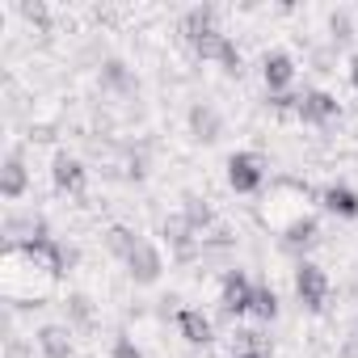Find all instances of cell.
I'll use <instances>...</instances> for the list:
<instances>
[{
  "instance_id": "obj_1",
  "label": "cell",
  "mask_w": 358,
  "mask_h": 358,
  "mask_svg": "<svg viewBox=\"0 0 358 358\" xmlns=\"http://www.w3.org/2000/svg\"><path fill=\"white\" fill-rule=\"evenodd\" d=\"M55 274L43 270L26 249H13L5 245V253H0V291H5L9 303L17 308H30V303H43L51 291H55Z\"/></svg>"
},
{
  "instance_id": "obj_2",
  "label": "cell",
  "mask_w": 358,
  "mask_h": 358,
  "mask_svg": "<svg viewBox=\"0 0 358 358\" xmlns=\"http://www.w3.org/2000/svg\"><path fill=\"white\" fill-rule=\"evenodd\" d=\"M312 199H320V194H312L308 186H299V182H291V177H278V182H270V194L262 199V207H257V215H262V224L270 228V232H287L295 220H303V215H312Z\"/></svg>"
},
{
  "instance_id": "obj_3",
  "label": "cell",
  "mask_w": 358,
  "mask_h": 358,
  "mask_svg": "<svg viewBox=\"0 0 358 358\" xmlns=\"http://www.w3.org/2000/svg\"><path fill=\"white\" fill-rule=\"evenodd\" d=\"M224 169H228V186H232L236 194H257V190L266 186V177H270L266 156H262V152H249V148L232 152Z\"/></svg>"
},
{
  "instance_id": "obj_4",
  "label": "cell",
  "mask_w": 358,
  "mask_h": 358,
  "mask_svg": "<svg viewBox=\"0 0 358 358\" xmlns=\"http://www.w3.org/2000/svg\"><path fill=\"white\" fill-rule=\"evenodd\" d=\"M295 299H299L308 312H316V316L329 308V274H324L316 262H308V257L295 266Z\"/></svg>"
},
{
  "instance_id": "obj_5",
  "label": "cell",
  "mask_w": 358,
  "mask_h": 358,
  "mask_svg": "<svg viewBox=\"0 0 358 358\" xmlns=\"http://www.w3.org/2000/svg\"><path fill=\"white\" fill-rule=\"evenodd\" d=\"M253 278L245 274V270H228L224 278H220V312L228 316V320H241V316H249L253 312Z\"/></svg>"
},
{
  "instance_id": "obj_6",
  "label": "cell",
  "mask_w": 358,
  "mask_h": 358,
  "mask_svg": "<svg viewBox=\"0 0 358 358\" xmlns=\"http://www.w3.org/2000/svg\"><path fill=\"white\" fill-rule=\"evenodd\" d=\"M22 249H26L43 270H51L55 278H64V274L76 266V257H80L72 245H64V241H55V236H38V241H30V245H22Z\"/></svg>"
},
{
  "instance_id": "obj_7",
  "label": "cell",
  "mask_w": 358,
  "mask_h": 358,
  "mask_svg": "<svg viewBox=\"0 0 358 358\" xmlns=\"http://www.w3.org/2000/svg\"><path fill=\"white\" fill-rule=\"evenodd\" d=\"M51 182H55V190L59 194H72V199H80L85 194V186H89V169H85V160L80 156H72V152H55L51 156Z\"/></svg>"
},
{
  "instance_id": "obj_8",
  "label": "cell",
  "mask_w": 358,
  "mask_h": 358,
  "mask_svg": "<svg viewBox=\"0 0 358 358\" xmlns=\"http://www.w3.org/2000/svg\"><path fill=\"white\" fill-rule=\"evenodd\" d=\"M295 118H299L303 127H329V122L341 118V101H337V93H329V89H308L303 101H299V110H295Z\"/></svg>"
},
{
  "instance_id": "obj_9",
  "label": "cell",
  "mask_w": 358,
  "mask_h": 358,
  "mask_svg": "<svg viewBox=\"0 0 358 358\" xmlns=\"http://www.w3.org/2000/svg\"><path fill=\"white\" fill-rule=\"evenodd\" d=\"M262 85H266L270 97L291 93V85H295V55L291 51H266L262 55Z\"/></svg>"
},
{
  "instance_id": "obj_10",
  "label": "cell",
  "mask_w": 358,
  "mask_h": 358,
  "mask_svg": "<svg viewBox=\"0 0 358 358\" xmlns=\"http://www.w3.org/2000/svg\"><path fill=\"white\" fill-rule=\"evenodd\" d=\"M186 127H190L194 143H220L224 139V114H220L215 101H194L190 114H186Z\"/></svg>"
},
{
  "instance_id": "obj_11",
  "label": "cell",
  "mask_w": 358,
  "mask_h": 358,
  "mask_svg": "<svg viewBox=\"0 0 358 358\" xmlns=\"http://www.w3.org/2000/svg\"><path fill=\"white\" fill-rule=\"evenodd\" d=\"M97 85H101V93H110V97H131V93H139V76H135L131 64L118 59V55L101 59V68H97Z\"/></svg>"
},
{
  "instance_id": "obj_12",
  "label": "cell",
  "mask_w": 358,
  "mask_h": 358,
  "mask_svg": "<svg viewBox=\"0 0 358 358\" xmlns=\"http://www.w3.org/2000/svg\"><path fill=\"white\" fill-rule=\"evenodd\" d=\"M127 274H131L135 287H156L160 274H164V257H160V249H156L152 241H139V249L127 257Z\"/></svg>"
},
{
  "instance_id": "obj_13",
  "label": "cell",
  "mask_w": 358,
  "mask_h": 358,
  "mask_svg": "<svg viewBox=\"0 0 358 358\" xmlns=\"http://www.w3.org/2000/svg\"><path fill=\"white\" fill-rule=\"evenodd\" d=\"M26 190H30L26 156H22V148H9L5 164H0V199H5V203H17V199H26Z\"/></svg>"
},
{
  "instance_id": "obj_14",
  "label": "cell",
  "mask_w": 358,
  "mask_h": 358,
  "mask_svg": "<svg viewBox=\"0 0 358 358\" xmlns=\"http://www.w3.org/2000/svg\"><path fill=\"white\" fill-rule=\"evenodd\" d=\"M38 236H51V228H47V220L38 211H9L5 215V245L22 249V245H30Z\"/></svg>"
},
{
  "instance_id": "obj_15",
  "label": "cell",
  "mask_w": 358,
  "mask_h": 358,
  "mask_svg": "<svg viewBox=\"0 0 358 358\" xmlns=\"http://www.w3.org/2000/svg\"><path fill=\"white\" fill-rule=\"evenodd\" d=\"M278 245L287 249V253H295L299 262H303V253H312L316 245H320V215L312 211V215H303V220H295L282 236H278Z\"/></svg>"
},
{
  "instance_id": "obj_16",
  "label": "cell",
  "mask_w": 358,
  "mask_h": 358,
  "mask_svg": "<svg viewBox=\"0 0 358 358\" xmlns=\"http://www.w3.org/2000/svg\"><path fill=\"white\" fill-rule=\"evenodd\" d=\"M160 236H164V245H169L177 257H194V253H199V245H203V241H199V232L186 224V215H182V211L169 215V220L160 224Z\"/></svg>"
},
{
  "instance_id": "obj_17",
  "label": "cell",
  "mask_w": 358,
  "mask_h": 358,
  "mask_svg": "<svg viewBox=\"0 0 358 358\" xmlns=\"http://www.w3.org/2000/svg\"><path fill=\"white\" fill-rule=\"evenodd\" d=\"M177 333H182L190 345H211L215 341V320L203 308H182L177 312Z\"/></svg>"
},
{
  "instance_id": "obj_18",
  "label": "cell",
  "mask_w": 358,
  "mask_h": 358,
  "mask_svg": "<svg viewBox=\"0 0 358 358\" xmlns=\"http://www.w3.org/2000/svg\"><path fill=\"white\" fill-rule=\"evenodd\" d=\"M34 345H38L43 358H72V354H76V345H72V329H68V324H38Z\"/></svg>"
},
{
  "instance_id": "obj_19",
  "label": "cell",
  "mask_w": 358,
  "mask_h": 358,
  "mask_svg": "<svg viewBox=\"0 0 358 358\" xmlns=\"http://www.w3.org/2000/svg\"><path fill=\"white\" fill-rule=\"evenodd\" d=\"M320 211H329L337 220H358V194L345 182H333V186L320 190Z\"/></svg>"
},
{
  "instance_id": "obj_20",
  "label": "cell",
  "mask_w": 358,
  "mask_h": 358,
  "mask_svg": "<svg viewBox=\"0 0 358 358\" xmlns=\"http://www.w3.org/2000/svg\"><path fill=\"white\" fill-rule=\"evenodd\" d=\"M211 30H220V26H215V9H211V5H194V9H186V13H182V22H177V34H182L190 47H194L203 34H211Z\"/></svg>"
},
{
  "instance_id": "obj_21",
  "label": "cell",
  "mask_w": 358,
  "mask_h": 358,
  "mask_svg": "<svg viewBox=\"0 0 358 358\" xmlns=\"http://www.w3.org/2000/svg\"><path fill=\"white\" fill-rule=\"evenodd\" d=\"M64 324L68 329H93L97 324V308H93V299L85 295V291H68V299H64Z\"/></svg>"
},
{
  "instance_id": "obj_22",
  "label": "cell",
  "mask_w": 358,
  "mask_h": 358,
  "mask_svg": "<svg viewBox=\"0 0 358 358\" xmlns=\"http://www.w3.org/2000/svg\"><path fill=\"white\" fill-rule=\"evenodd\" d=\"M101 241H106V249H110V257H118L122 266H127V257L139 249V236L127 228V224H110L106 232H101Z\"/></svg>"
},
{
  "instance_id": "obj_23",
  "label": "cell",
  "mask_w": 358,
  "mask_h": 358,
  "mask_svg": "<svg viewBox=\"0 0 358 358\" xmlns=\"http://www.w3.org/2000/svg\"><path fill=\"white\" fill-rule=\"evenodd\" d=\"M182 215H186V224L199 232V241H203V232L215 224V211H211V203H207L203 194H186V199H182Z\"/></svg>"
},
{
  "instance_id": "obj_24",
  "label": "cell",
  "mask_w": 358,
  "mask_h": 358,
  "mask_svg": "<svg viewBox=\"0 0 358 358\" xmlns=\"http://www.w3.org/2000/svg\"><path fill=\"white\" fill-rule=\"evenodd\" d=\"M278 312H282V303H278V291L270 287V282H257L253 287V320H262V324H274L278 320Z\"/></svg>"
},
{
  "instance_id": "obj_25",
  "label": "cell",
  "mask_w": 358,
  "mask_h": 358,
  "mask_svg": "<svg viewBox=\"0 0 358 358\" xmlns=\"http://www.w3.org/2000/svg\"><path fill=\"white\" fill-rule=\"evenodd\" d=\"M228 47H232V38H228L224 30H211V34H203L190 51H194V59H203V64H220Z\"/></svg>"
},
{
  "instance_id": "obj_26",
  "label": "cell",
  "mask_w": 358,
  "mask_h": 358,
  "mask_svg": "<svg viewBox=\"0 0 358 358\" xmlns=\"http://www.w3.org/2000/svg\"><path fill=\"white\" fill-rule=\"evenodd\" d=\"M329 34H333V47H341V43H350V38L358 34L350 9H333V13H329Z\"/></svg>"
},
{
  "instance_id": "obj_27",
  "label": "cell",
  "mask_w": 358,
  "mask_h": 358,
  "mask_svg": "<svg viewBox=\"0 0 358 358\" xmlns=\"http://www.w3.org/2000/svg\"><path fill=\"white\" fill-rule=\"evenodd\" d=\"M17 13H22V17H26V22H30L38 34H47V30H51V9L43 5V0H22V5H17Z\"/></svg>"
},
{
  "instance_id": "obj_28",
  "label": "cell",
  "mask_w": 358,
  "mask_h": 358,
  "mask_svg": "<svg viewBox=\"0 0 358 358\" xmlns=\"http://www.w3.org/2000/svg\"><path fill=\"white\" fill-rule=\"evenodd\" d=\"M110 358H143V350L135 345L131 333H114V341H110Z\"/></svg>"
},
{
  "instance_id": "obj_29",
  "label": "cell",
  "mask_w": 358,
  "mask_h": 358,
  "mask_svg": "<svg viewBox=\"0 0 358 358\" xmlns=\"http://www.w3.org/2000/svg\"><path fill=\"white\" fill-rule=\"evenodd\" d=\"M220 68H224V76H232V80H241L245 76V55L236 51V43L224 51V59H220Z\"/></svg>"
},
{
  "instance_id": "obj_30",
  "label": "cell",
  "mask_w": 358,
  "mask_h": 358,
  "mask_svg": "<svg viewBox=\"0 0 358 358\" xmlns=\"http://www.w3.org/2000/svg\"><path fill=\"white\" fill-rule=\"evenodd\" d=\"M127 177H131V182H143V177H148V156H143V152H135V156L127 160Z\"/></svg>"
},
{
  "instance_id": "obj_31",
  "label": "cell",
  "mask_w": 358,
  "mask_h": 358,
  "mask_svg": "<svg viewBox=\"0 0 358 358\" xmlns=\"http://www.w3.org/2000/svg\"><path fill=\"white\" fill-rule=\"evenodd\" d=\"M5 358H30V345H26L22 337H9V341H5Z\"/></svg>"
},
{
  "instance_id": "obj_32",
  "label": "cell",
  "mask_w": 358,
  "mask_h": 358,
  "mask_svg": "<svg viewBox=\"0 0 358 358\" xmlns=\"http://www.w3.org/2000/svg\"><path fill=\"white\" fill-rule=\"evenodd\" d=\"M337 358H358V333H354V337H345V341L337 345Z\"/></svg>"
},
{
  "instance_id": "obj_33",
  "label": "cell",
  "mask_w": 358,
  "mask_h": 358,
  "mask_svg": "<svg viewBox=\"0 0 358 358\" xmlns=\"http://www.w3.org/2000/svg\"><path fill=\"white\" fill-rule=\"evenodd\" d=\"M350 85H354V93H358V51L350 55Z\"/></svg>"
},
{
  "instance_id": "obj_34",
  "label": "cell",
  "mask_w": 358,
  "mask_h": 358,
  "mask_svg": "<svg viewBox=\"0 0 358 358\" xmlns=\"http://www.w3.org/2000/svg\"><path fill=\"white\" fill-rule=\"evenodd\" d=\"M232 358H270V354H262V350H236Z\"/></svg>"
},
{
  "instance_id": "obj_35",
  "label": "cell",
  "mask_w": 358,
  "mask_h": 358,
  "mask_svg": "<svg viewBox=\"0 0 358 358\" xmlns=\"http://www.w3.org/2000/svg\"><path fill=\"white\" fill-rule=\"evenodd\" d=\"M354 333H358V316H354Z\"/></svg>"
}]
</instances>
